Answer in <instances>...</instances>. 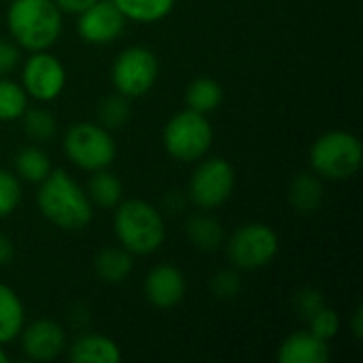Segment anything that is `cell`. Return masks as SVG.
Masks as SVG:
<instances>
[{
  "instance_id": "cell-22",
  "label": "cell",
  "mask_w": 363,
  "mask_h": 363,
  "mask_svg": "<svg viewBox=\"0 0 363 363\" xmlns=\"http://www.w3.org/2000/svg\"><path fill=\"white\" fill-rule=\"evenodd\" d=\"M87 196L98 206L113 208V206H117L121 202L123 185H121L119 177L113 174V172H108L106 168L104 170H96L94 177L87 183Z\"/></svg>"
},
{
  "instance_id": "cell-26",
  "label": "cell",
  "mask_w": 363,
  "mask_h": 363,
  "mask_svg": "<svg viewBox=\"0 0 363 363\" xmlns=\"http://www.w3.org/2000/svg\"><path fill=\"white\" fill-rule=\"evenodd\" d=\"M98 115H100V123L102 128L106 130H115V128H121L128 117H130V104H128V98L125 96H108L102 100L100 108H98Z\"/></svg>"
},
{
  "instance_id": "cell-20",
  "label": "cell",
  "mask_w": 363,
  "mask_h": 363,
  "mask_svg": "<svg viewBox=\"0 0 363 363\" xmlns=\"http://www.w3.org/2000/svg\"><path fill=\"white\" fill-rule=\"evenodd\" d=\"M187 238L200 251H215L223 242V228L208 215H194L187 221Z\"/></svg>"
},
{
  "instance_id": "cell-16",
  "label": "cell",
  "mask_w": 363,
  "mask_h": 363,
  "mask_svg": "<svg viewBox=\"0 0 363 363\" xmlns=\"http://www.w3.org/2000/svg\"><path fill=\"white\" fill-rule=\"evenodd\" d=\"M132 268H134L132 253L125 251L123 247L121 249H117V247L102 249L94 259V270L104 283H121V281H125L130 277Z\"/></svg>"
},
{
  "instance_id": "cell-7",
  "label": "cell",
  "mask_w": 363,
  "mask_h": 363,
  "mask_svg": "<svg viewBox=\"0 0 363 363\" xmlns=\"http://www.w3.org/2000/svg\"><path fill=\"white\" fill-rule=\"evenodd\" d=\"M279 253V236L270 225L249 223L236 230L228 242V255L236 268L257 270L268 266Z\"/></svg>"
},
{
  "instance_id": "cell-21",
  "label": "cell",
  "mask_w": 363,
  "mask_h": 363,
  "mask_svg": "<svg viewBox=\"0 0 363 363\" xmlns=\"http://www.w3.org/2000/svg\"><path fill=\"white\" fill-rule=\"evenodd\" d=\"M15 170H17V177L28 183H43L53 168H51L49 155L43 149L23 147L15 155Z\"/></svg>"
},
{
  "instance_id": "cell-14",
  "label": "cell",
  "mask_w": 363,
  "mask_h": 363,
  "mask_svg": "<svg viewBox=\"0 0 363 363\" xmlns=\"http://www.w3.org/2000/svg\"><path fill=\"white\" fill-rule=\"evenodd\" d=\"M281 363H325L330 359L328 340H321L311 330L291 334L279 349Z\"/></svg>"
},
{
  "instance_id": "cell-34",
  "label": "cell",
  "mask_w": 363,
  "mask_h": 363,
  "mask_svg": "<svg viewBox=\"0 0 363 363\" xmlns=\"http://www.w3.org/2000/svg\"><path fill=\"white\" fill-rule=\"evenodd\" d=\"M353 332H355V336L357 338H362L363 336V311L362 306L355 311V319H353Z\"/></svg>"
},
{
  "instance_id": "cell-23",
  "label": "cell",
  "mask_w": 363,
  "mask_h": 363,
  "mask_svg": "<svg viewBox=\"0 0 363 363\" xmlns=\"http://www.w3.org/2000/svg\"><path fill=\"white\" fill-rule=\"evenodd\" d=\"M113 2L125 15V19L140 21V23L160 21L174 6V0H113Z\"/></svg>"
},
{
  "instance_id": "cell-13",
  "label": "cell",
  "mask_w": 363,
  "mask_h": 363,
  "mask_svg": "<svg viewBox=\"0 0 363 363\" xmlns=\"http://www.w3.org/2000/svg\"><path fill=\"white\" fill-rule=\"evenodd\" d=\"M145 296L155 308H172L185 296V277L170 264L155 266L145 279Z\"/></svg>"
},
{
  "instance_id": "cell-5",
  "label": "cell",
  "mask_w": 363,
  "mask_h": 363,
  "mask_svg": "<svg viewBox=\"0 0 363 363\" xmlns=\"http://www.w3.org/2000/svg\"><path fill=\"white\" fill-rule=\"evenodd\" d=\"M64 151L72 164L89 172L108 168L117 155V147L108 130L89 121L68 128L64 136Z\"/></svg>"
},
{
  "instance_id": "cell-11",
  "label": "cell",
  "mask_w": 363,
  "mask_h": 363,
  "mask_svg": "<svg viewBox=\"0 0 363 363\" xmlns=\"http://www.w3.org/2000/svg\"><path fill=\"white\" fill-rule=\"evenodd\" d=\"M125 26V15L113 0H96L79 13V34L85 43L106 45L113 43Z\"/></svg>"
},
{
  "instance_id": "cell-18",
  "label": "cell",
  "mask_w": 363,
  "mask_h": 363,
  "mask_svg": "<svg viewBox=\"0 0 363 363\" xmlns=\"http://www.w3.org/2000/svg\"><path fill=\"white\" fill-rule=\"evenodd\" d=\"M323 200V187L311 172H302L291 181L289 202L298 213H315Z\"/></svg>"
},
{
  "instance_id": "cell-25",
  "label": "cell",
  "mask_w": 363,
  "mask_h": 363,
  "mask_svg": "<svg viewBox=\"0 0 363 363\" xmlns=\"http://www.w3.org/2000/svg\"><path fill=\"white\" fill-rule=\"evenodd\" d=\"M23 130L34 140H49L57 132L55 117L47 108H26L23 111Z\"/></svg>"
},
{
  "instance_id": "cell-8",
  "label": "cell",
  "mask_w": 363,
  "mask_h": 363,
  "mask_svg": "<svg viewBox=\"0 0 363 363\" xmlns=\"http://www.w3.org/2000/svg\"><path fill=\"white\" fill-rule=\"evenodd\" d=\"M160 72L157 57L147 47H130L121 51L113 64L115 89L125 98H138L147 94Z\"/></svg>"
},
{
  "instance_id": "cell-17",
  "label": "cell",
  "mask_w": 363,
  "mask_h": 363,
  "mask_svg": "<svg viewBox=\"0 0 363 363\" xmlns=\"http://www.w3.org/2000/svg\"><path fill=\"white\" fill-rule=\"evenodd\" d=\"M21 330H23V304L11 287L0 285V345L15 340L21 334Z\"/></svg>"
},
{
  "instance_id": "cell-6",
  "label": "cell",
  "mask_w": 363,
  "mask_h": 363,
  "mask_svg": "<svg viewBox=\"0 0 363 363\" xmlns=\"http://www.w3.org/2000/svg\"><path fill=\"white\" fill-rule=\"evenodd\" d=\"M213 143V128L206 115L191 108L177 113L164 130V147L179 162H196L204 157Z\"/></svg>"
},
{
  "instance_id": "cell-4",
  "label": "cell",
  "mask_w": 363,
  "mask_h": 363,
  "mask_svg": "<svg viewBox=\"0 0 363 363\" xmlns=\"http://www.w3.org/2000/svg\"><path fill=\"white\" fill-rule=\"evenodd\" d=\"M363 162L362 140L342 130H334L317 138L311 149L313 170L332 181H345L357 174Z\"/></svg>"
},
{
  "instance_id": "cell-3",
  "label": "cell",
  "mask_w": 363,
  "mask_h": 363,
  "mask_svg": "<svg viewBox=\"0 0 363 363\" xmlns=\"http://www.w3.org/2000/svg\"><path fill=\"white\" fill-rule=\"evenodd\" d=\"M115 234L119 245L132 255H149L162 247L166 228L153 204L143 200H125L117 204Z\"/></svg>"
},
{
  "instance_id": "cell-29",
  "label": "cell",
  "mask_w": 363,
  "mask_h": 363,
  "mask_svg": "<svg viewBox=\"0 0 363 363\" xmlns=\"http://www.w3.org/2000/svg\"><path fill=\"white\" fill-rule=\"evenodd\" d=\"M211 289L221 300H234L242 289V281L234 270H221V272L215 274V279L211 283Z\"/></svg>"
},
{
  "instance_id": "cell-9",
  "label": "cell",
  "mask_w": 363,
  "mask_h": 363,
  "mask_svg": "<svg viewBox=\"0 0 363 363\" xmlns=\"http://www.w3.org/2000/svg\"><path fill=\"white\" fill-rule=\"evenodd\" d=\"M234 185V168L221 157H211L196 168L189 181V196L200 208H217L232 196Z\"/></svg>"
},
{
  "instance_id": "cell-27",
  "label": "cell",
  "mask_w": 363,
  "mask_h": 363,
  "mask_svg": "<svg viewBox=\"0 0 363 363\" xmlns=\"http://www.w3.org/2000/svg\"><path fill=\"white\" fill-rule=\"evenodd\" d=\"M21 202L19 177L0 170V217H9Z\"/></svg>"
},
{
  "instance_id": "cell-24",
  "label": "cell",
  "mask_w": 363,
  "mask_h": 363,
  "mask_svg": "<svg viewBox=\"0 0 363 363\" xmlns=\"http://www.w3.org/2000/svg\"><path fill=\"white\" fill-rule=\"evenodd\" d=\"M28 108V94L21 85L0 77V121H15Z\"/></svg>"
},
{
  "instance_id": "cell-35",
  "label": "cell",
  "mask_w": 363,
  "mask_h": 363,
  "mask_svg": "<svg viewBox=\"0 0 363 363\" xmlns=\"http://www.w3.org/2000/svg\"><path fill=\"white\" fill-rule=\"evenodd\" d=\"M9 362V357H6V351L2 349V345H0V363Z\"/></svg>"
},
{
  "instance_id": "cell-15",
  "label": "cell",
  "mask_w": 363,
  "mask_h": 363,
  "mask_svg": "<svg viewBox=\"0 0 363 363\" xmlns=\"http://www.w3.org/2000/svg\"><path fill=\"white\" fill-rule=\"evenodd\" d=\"M70 362L74 363H119L121 351L119 347L100 334H85L79 336L70 345Z\"/></svg>"
},
{
  "instance_id": "cell-31",
  "label": "cell",
  "mask_w": 363,
  "mask_h": 363,
  "mask_svg": "<svg viewBox=\"0 0 363 363\" xmlns=\"http://www.w3.org/2000/svg\"><path fill=\"white\" fill-rule=\"evenodd\" d=\"M17 64H19V49L11 40L0 38V77L13 72Z\"/></svg>"
},
{
  "instance_id": "cell-32",
  "label": "cell",
  "mask_w": 363,
  "mask_h": 363,
  "mask_svg": "<svg viewBox=\"0 0 363 363\" xmlns=\"http://www.w3.org/2000/svg\"><path fill=\"white\" fill-rule=\"evenodd\" d=\"M55 4H57V9L60 11H64V13H81V11H85L87 6H91L96 0H53Z\"/></svg>"
},
{
  "instance_id": "cell-28",
  "label": "cell",
  "mask_w": 363,
  "mask_h": 363,
  "mask_svg": "<svg viewBox=\"0 0 363 363\" xmlns=\"http://www.w3.org/2000/svg\"><path fill=\"white\" fill-rule=\"evenodd\" d=\"M308 325H311V332L315 336H319L321 340H330L338 334L340 330V317L336 315V311L323 306L317 315H313L308 319Z\"/></svg>"
},
{
  "instance_id": "cell-33",
  "label": "cell",
  "mask_w": 363,
  "mask_h": 363,
  "mask_svg": "<svg viewBox=\"0 0 363 363\" xmlns=\"http://www.w3.org/2000/svg\"><path fill=\"white\" fill-rule=\"evenodd\" d=\"M13 257H15V247H13L11 238L0 234V268L9 266L13 262Z\"/></svg>"
},
{
  "instance_id": "cell-1",
  "label": "cell",
  "mask_w": 363,
  "mask_h": 363,
  "mask_svg": "<svg viewBox=\"0 0 363 363\" xmlns=\"http://www.w3.org/2000/svg\"><path fill=\"white\" fill-rule=\"evenodd\" d=\"M40 191L36 196L38 208L47 221L66 232L83 230L91 217V200L85 189H81L66 170H51L49 177L38 183Z\"/></svg>"
},
{
  "instance_id": "cell-2",
  "label": "cell",
  "mask_w": 363,
  "mask_h": 363,
  "mask_svg": "<svg viewBox=\"0 0 363 363\" xmlns=\"http://www.w3.org/2000/svg\"><path fill=\"white\" fill-rule=\"evenodd\" d=\"M6 23L19 47L45 51L62 34V11L53 0H13Z\"/></svg>"
},
{
  "instance_id": "cell-30",
  "label": "cell",
  "mask_w": 363,
  "mask_h": 363,
  "mask_svg": "<svg viewBox=\"0 0 363 363\" xmlns=\"http://www.w3.org/2000/svg\"><path fill=\"white\" fill-rule=\"evenodd\" d=\"M296 311H298V315L302 317V319H311L313 315H317L323 306H328L325 304V298H323V294H319L317 289H302L298 296H296Z\"/></svg>"
},
{
  "instance_id": "cell-12",
  "label": "cell",
  "mask_w": 363,
  "mask_h": 363,
  "mask_svg": "<svg viewBox=\"0 0 363 363\" xmlns=\"http://www.w3.org/2000/svg\"><path fill=\"white\" fill-rule=\"evenodd\" d=\"M21 349L34 362H51L66 349L64 330L49 319L34 321L21 330Z\"/></svg>"
},
{
  "instance_id": "cell-10",
  "label": "cell",
  "mask_w": 363,
  "mask_h": 363,
  "mask_svg": "<svg viewBox=\"0 0 363 363\" xmlns=\"http://www.w3.org/2000/svg\"><path fill=\"white\" fill-rule=\"evenodd\" d=\"M21 81L28 96L40 102H51L66 85V70L55 55L47 51H34L23 64Z\"/></svg>"
},
{
  "instance_id": "cell-19",
  "label": "cell",
  "mask_w": 363,
  "mask_h": 363,
  "mask_svg": "<svg viewBox=\"0 0 363 363\" xmlns=\"http://www.w3.org/2000/svg\"><path fill=\"white\" fill-rule=\"evenodd\" d=\"M223 100V89L217 81L213 79H196L194 83H189L187 91H185V102H187V108L196 111V113H202V115H208L213 113L215 108H219Z\"/></svg>"
}]
</instances>
